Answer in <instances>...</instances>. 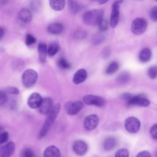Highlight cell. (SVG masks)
Listing matches in <instances>:
<instances>
[{
    "mask_svg": "<svg viewBox=\"0 0 157 157\" xmlns=\"http://www.w3.org/2000/svg\"><path fill=\"white\" fill-rule=\"evenodd\" d=\"M60 108H61L60 104H57L55 105H54L52 109V110L48 112V113L47 114V118L40 129V131L39 133V135H38L39 139H42L47 134V132L52 126L53 124L54 123L56 120V118L57 117L59 112Z\"/></svg>",
    "mask_w": 157,
    "mask_h": 157,
    "instance_id": "6da1fadb",
    "label": "cell"
},
{
    "mask_svg": "<svg viewBox=\"0 0 157 157\" xmlns=\"http://www.w3.org/2000/svg\"><path fill=\"white\" fill-rule=\"evenodd\" d=\"M104 10L102 9H93L86 12L82 17L83 22L89 26L98 25L103 18Z\"/></svg>",
    "mask_w": 157,
    "mask_h": 157,
    "instance_id": "7a4b0ae2",
    "label": "cell"
},
{
    "mask_svg": "<svg viewBox=\"0 0 157 157\" xmlns=\"http://www.w3.org/2000/svg\"><path fill=\"white\" fill-rule=\"evenodd\" d=\"M148 22L145 18H136L133 20L131 26V29L135 35H140L147 29Z\"/></svg>",
    "mask_w": 157,
    "mask_h": 157,
    "instance_id": "3957f363",
    "label": "cell"
},
{
    "mask_svg": "<svg viewBox=\"0 0 157 157\" xmlns=\"http://www.w3.org/2000/svg\"><path fill=\"white\" fill-rule=\"evenodd\" d=\"M37 77L38 74L36 71L31 69H27L25 71L21 77L23 85L26 88L31 87L36 83Z\"/></svg>",
    "mask_w": 157,
    "mask_h": 157,
    "instance_id": "277c9868",
    "label": "cell"
},
{
    "mask_svg": "<svg viewBox=\"0 0 157 157\" xmlns=\"http://www.w3.org/2000/svg\"><path fill=\"white\" fill-rule=\"evenodd\" d=\"M124 128L126 131L131 134L137 132L140 128V122L134 117L127 118L124 121Z\"/></svg>",
    "mask_w": 157,
    "mask_h": 157,
    "instance_id": "5b68a950",
    "label": "cell"
},
{
    "mask_svg": "<svg viewBox=\"0 0 157 157\" xmlns=\"http://www.w3.org/2000/svg\"><path fill=\"white\" fill-rule=\"evenodd\" d=\"M83 100L84 103L88 105H95L99 107H102L106 104V101L103 98L91 94L85 96Z\"/></svg>",
    "mask_w": 157,
    "mask_h": 157,
    "instance_id": "8992f818",
    "label": "cell"
},
{
    "mask_svg": "<svg viewBox=\"0 0 157 157\" xmlns=\"http://www.w3.org/2000/svg\"><path fill=\"white\" fill-rule=\"evenodd\" d=\"M83 107V103L80 101H69L64 105V108L67 113L70 115H75L77 114Z\"/></svg>",
    "mask_w": 157,
    "mask_h": 157,
    "instance_id": "52a82bcc",
    "label": "cell"
},
{
    "mask_svg": "<svg viewBox=\"0 0 157 157\" xmlns=\"http://www.w3.org/2000/svg\"><path fill=\"white\" fill-rule=\"evenodd\" d=\"M150 101L143 94L132 96L127 101L128 105H139L141 107H147L150 105Z\"/></svg>",
    "mask_w": 157,
    "mask_h": 157,
    "instance_id": "ba28073f",
    "label": "cell"
},
{
    "mask_svg": "<svg viewBox=\"0 0 157 157\" xmlns=\"http://www.w3.org/2000/svg\"><path fill=\"white\" fill-rule=\"evenodd\" d=\"M120 1H114L112 7V12L110 18V25L112 28H115L119 21L120 17Z\"/></svg>",
    "mask_w": 157,
    "mask_h": 157,
    "instance_id": "9c48e42d",
    "label": "cell"
},
{
    "mask_svg": "<svg viewBox=\"0 0 157 157\" xmlns=\"http://www.w3.org/2000/svg\"><path fill=\"white\" fill-rule=\"evenodd\" d=\"M99 123V118L95 114L88 115L83 121V126L87 131L94 129Z\"/></svg>",
    "mask_w": 157,
    "mask_h": 157,
    "instance_id": "30bf717a",
    "label": "cell"
},
{
    "mask_svg": "<svg viewBox=\"0 0 157 157\" xmlns=\"http://www.w3.org/2000/svg\"><path fill=\"white\" fill-rule=\"evenodd\" d=\"M15 149V145L13 142H9L0 146V157H11Z\"/></svg>",
    "mask_w": 157,
    "mask_h": 157,
    "instance_id": "8fae6325",
    "label": "cell"
},
{
    "mask_svg": "<svg viewBox=\"0 0 157 157\" xmlns=\"http://www.w3.org/2000/svg\"><path fill=\"white\" fill-rule=\"evenodd\" d=\"M72 149L76 155L82 156L86 153L88 147L84 141L78 140L74 142L72 145Z\"/></svg>",
    "mask_w": 157,
    "mask_h": 157,
    "instance_id": "7c38bea8",
    "label": "cell"
},
{
    "mask_svg": "<svg viewBox=\"0 0 157 157\" xmlns=\"http://www.w3.org/2000/svg\"><path fill=\"white\" fill-rule=\"evenodd\" d=\"M53 101L50 98H46L42 99L39 108V111L43 115H47L53 108Z\"/></svg>",
    "mask_w": 157,
    "mask_h": 157,
    "instance_id": "4fadbf2b",
    "label": "cell"
},
{
    "mask_svg": "<svg viewBox=\"0 0 157 157\" xmlns=\"http://www.w3.org/2000/svg\"><path fill=\"white\" fill-rule=\"evenodd\" d=\"M42 99V96L38 93H33L28 99V105L31 109L38 108Z\"/></svg>",
    "mask_w": 157,
    "mask_h": 157,
    "instance_id": "5bb4252c",
    "label": "cell"
},
{
    "mask_svg": "<svg viewBox=\"0 0 157 157\" xmlns=\"http://www.w3.org/2000/svg\"><path fill=\"white\" fill-rule=\"evenodd\" d=\"M18 18L24 23H29L33 19L31 11L28 8H23L18 12Z\"/></svg>",
    "mask_w": 157,
    "mask_h": 157,
    "instance_id": "9a60e30c",
    "label": "cell"
},
{
    "mask_svg": "<svg viewBox=\"0 0 157 157\" xmlns=\"http://www.w3.org/2000/svg\"><path fill=\"white\" fill-rule=\"evenodd\" d=\"M87 72L83 69L78 70L73 77V82L76 84H80L83 82L87 78Z\"/></svg>",
    "mask_w": 157,
    "mask_h": 157,
    "instance_id": "2e32d148",
    "label": "cell"
},
{
    "mask_svg": "<svg viewBox=\"0 0 157 157\" xmlns=\"http://www.w3.org/2000/svg\"><path fill=\"white\" fill-rule=\"evenodd\" d=\"M60 151L55 146L47 147L44 151V157H60Z\"/></svg>",
    "mask_w": 157,
    "mask_h": 157,
    "instance_id": "e0dca14e",
    "label": "cell"
},
{
    "mask_svg": "<svg viewBox=\"0 0 157 157\" xmlns=\"http://www.w3.org/2000/svg\"><path fill=\"white\" fill-rule=\"evenodd\" d=\"M37 50L40 61L41 63H44L46 60L47 55V47L46 44L44 42H40L37 46Z\"/></svg>",
    "mask_w": 157,
    "mask_h": 157,
    "instance_id": "ac0fdd59",
    "label": "cell"
},
{
    "mask_svg": "<svg viewBox=\"0 0 157 157\" xmlns=\"http://www.w3.org/2000/svg\"><path fill=\"white\" fill-rule=\"evenodd\" d=\"M151 56V51L149 48L145 47L142 48L139 55V59L142 63L148 62Z\"/></svg>",
    "mask_w": 157,
    "mask_h": 157,
    "instance_id": "d6986e66",
    "label": "cell"
},
{
    "mask_svg": "<svg viewBox=\"0 0 157 157\" xmlns=\"http://www.w3.org/2000/svg\"><path fill=\"white\" fill-rule=\"evenodd\" d=\"M63 26L60 23H53L50 24L47 27V31L53 34H58L63 32Z\"/></svg>",
    "mask_w": 157,
    "mask_h": 157,
    "instance_id": "ffe728a7",
    "label": "cell"
},
{
    "mask_svg": "<svg viewBox=\"0 0 157 157\" xmlns=\"http://www.w3.org/2000/svg\"><path fill=\"white\" fill-rule=\"evenodd\" d=\"M66 1L64 0L55 1V0H50L49 1V4L52 9L56 11H60L63 10L65 6Z\"/></svg>",
    "mask_w": 157,
    "mask_h": 157,
    "instance_id": "44dd1931",
    "label": "cell"
},
{
    "mask_svg": "<svg viewBox=\"0 0 157 157\" xmlns=\"http://www.w3.org/2000/svg\"><path fill=\"white\" fill-rule=\"evenodd\" d=\"M117 144V140L114 137H110L107 138L103 144L104 149L105 151H110L112 150L115 146Z\"/></svg>",
    "mask_w": 157,
    "mask_h": 157,
    "instance_id": "7402d4cb",
    "label": "cell"
},
{
    "mask_svg": "<svg viewBox=\"0 0 157 157\" xmlns=\"http://www.w3.org/2000/svg\"><path fill=\"white\" fill-rule=\"evenodd\" d=\"M59 50V45L56 42L50 44L47 47V54L50 56L55 55Z\"/></svg>",
    "mask_w": 157,
    "mask_h": 157,
    "instance_id": "603a6c76",
    "label": "cell"
},
{
    "mask_svg": "<svg viewBox=\"0 0 157 157\" xmlns=\"http://www.w3.org/2000/svg\"><path fill=\"white\" fill-rule=\"evenodd\" d=\"M68 6L71 12L73 13H77L82 9V6H80V4L74 1H69Z\"/></svg>",
    "mask_w": 157,
    "mask_h": 157,
    "instance_id": "cb8c5ba5",
    "label": "cell"
},
{
    "mask_svg": "<svg viewBox=\"0 0 157 157\" xmlns=\"http://www.w3.org/2000/svg\"><path fill=\"white\" fill-rule=\"evenodd\" d=\"M119 68V64L117 61L111 62L105 69V73L107 74H113L116 72Z\"/></svg>",
    "mask_w": 157,
    "mask_h": 157,
    "instance_id": "d4e9b609",
    "label": "cell"
},
{
    "mask_svg": "<svg viewBox=\"0 0 157 157\" xmlns=\"http://www.w3.org/2000/svg\"><path fill=\"white\" fill-rule=\"evenodd\" d=\"M129 78H130V76L129 73L124 71L121 72L118 75L117 78V81L118 83L123 84L126 83L129 80Z\"/></svg>",
    "mask_w": 157,
    "mask_h": 157,
    "instance_id": "484cf974",
    "label": "cell"
},
{
    "mask_svg": "<svg viewBox=\"0 0 157 157\" xmlns=\"http://www.w3.org/2000/svg\"><path fill=\"white\" fill-rule=\"evenodd\" d=\"M104 35L102 33H98L95 34L92 39V43L94 45H98L101 43L104 40Z\"/></svg>",
    "mask_w": 157,
    "mask_h": 157,
    "instance_id": "4316f807",
    "label": "cell"
},
{
    "mask_svg": "<svg viewBox=\"0 0 157 157\" xmlns=\"http://www.w3.org/2000/svg\"><path fill=\"white\" fill-rule=\"evenodd\" d=\"M147 74L151 79H155L157 77V66H152L148 69Z\"/></svg>",
    "mask_w": 157,
    "mask_h": 157,
    "instance_id": "83f0119b",
    "label": "cell"
},
{
    "mask_svg": "<svg viewBox=\"0 0 157 157\" xmlns=\"http://www.w3.org/2000/svg\"><path fill=\"white\" fill-rule=\"evenodd\" d=\"M58 66L63 69H67L71 67L70 63L64 58H61L58 61Z\"/></svg>",
    "mask_w": 157,
    "mask_h": 157,
    "instance_id": "f1b7e54d",
    "label": "cell"
},
{
    "mask_svg": "<svg viewBox=\"0 0 157 157\" xmlns=\"http://www.w3.org/2000/svg\"><path fill=\"white\" fill-rule=\"evenodd\" d=\"M98 25L99 26V30L103 32V31L107 30L108 27H109V23L106 19L103 18L101 19V20L99 21V23H98Z\"/></svg>",
    "mask_w": 157,
    "mask_h": 157,
    "instance_id": "f546056e",
    "label": "cell"
},
{
    "mask_svg": "<svg viewBox=\"0 0 157 157\" xmlns=\"http://www.w3.org/2000/svg\"><path fill=\"white\" fill-rule=\"evenodd\" d=\"M20 157H34V153L31 148H26L21 152Z\"/></svg>",
    "mask_w": 157,
    "mask_h": 157,
    "instance_id": "4dcf8cb0",
    "label": "cell"
},
{
    "mask_svg": "<svg viewBox=\"0 0 157 157\" xmlns=\"http://www.w3.org/2000/svg\"><path fill=\"white\" fill-rule=\"evenodd\" d=\"M115 157H129V151L126 148H121L116 152Z\"/></svg>",
    "mask_w": 157,
    "mask_h": 157,
    "instance_id": "1f68e13d",
    "label": "cell"
},
{
    "mask_svg": "<svg viewBox=\"0 0 157 157\" xmlns=\"http://www.w3.org/2000/svg\"><path fill=\"white\" fill-rule=\"evenodd\" d=\"M36 38L30 34H27L25 38V44L28 46H30L36 42Z\"/></svg>",
    "mask_w": 157,
    "mask_h": 157,
    "instance_id": "d6a6232c",
    "label": "cell"
},
{
    "mask_svg": "<svg viewBox=\"0 0 157 157\" xmlns=\"http://www.w3.org/2000/svg\"><path fill=\"white\" fill-rule=\"evenodd\" d=\"M150 18L154 21H157V6H154L150 11Z\"/></svg>",
    "mask_w": 157,
    "mask_h": 157,
    "instance_id": "836d02e7",
    "label": "cell"
},
{
    "mask_svg": "<svg viewBox=\"0 0 157 157\" xmlns=\"http://www.w3.org/2000/svg\"><path fill=\"white\" fill-rule=\"evenodd\" d=\"M9 139V134L6 131L0 132V145L6 143Z\"/></svg>",
    "mask_w": 157,
    "mask_h": 157,
    "instance_id": "e575fe53",
    "label": "cell"
},
{
    "mask_svg": "<svg viewBox=\"0 0 157 157\" xmlns=\"http://www.w3.org/2000/svg\"><path fill=\"white\" fill-rule=\"evenodd\" d=\"M150 132L151 137L154 139L157 140V124H155L151 126Z\"/></svg>",
    "mask_w": 157,
    "mask_h": 157,
    "instance_id": "d590c367",
    "label": "cell"
},
{
    "mask_svg": "<svg viewBox=\"0 0 157 157\" xmlns=\"http://www.w3.org/2000/svg\"><path fill=\"white\" fill-rule=\"evenodd\" d=\"M40 6H41L40 2L38 1H33L31 2V7L32 9L34 11H38V10H39L40 9Z\"/></svg>",
    "mask_w": 157,
    "mask_h": 157,
    "instance_id": "8d00e7d4",
    "label": "cell"
},
{
    "mask_svg": "<svg viewBox=\"0 0 157 157\" xmlns=\"http://www.w3.org/2000/svg\"><path fill=\"white\" fill-rule=\"evenodd\" d=\"M7 97L6 96V94L4 92L1 91H0V106L6 104L7 102Z\"/></svg>",
    "mask_w": 157,
    "mask_h": 157,
    "instance_id": "74e56055",
    "label": "cell"
},
{
    "mask_svg": "<svg viewBox=\"0 0 157 157\" xmlns=\"http://www.w3.org/2000/svg\"><path fill=\"white\" fill-rule=\"evenodd\" d=\"M6 91L8 93H10V94H18L19 93V90L16 87H9L6 89Z\"/></svg>",
    "mask_w": 157,
    "mask_h": 157,
    "instance_id": "f35d334b",
    "label": "cell"
},
{
    "mask_svg": "<svg viewBox=\"0 0 157 157\" xmlns=\"http://www.w3.org/2000/svg\"><path fill=\"white\" fill-rule=\"evenodd\" d=\"M136 157H151V155L147 151H142L139 153Z\"/></svg>",
    "mask_w": 157,
    "mask_h": 157,
    "instance_id": "ab89813d",
    "label": "cell"
},
{
    "mask_svg": "<svg viewBox=\"0 0 157 157\" xmlns=\"http://www.w3.org/2000/svg\"><path fill=\"white\" fill-rule=\"evenodd\" d=\"M131 96H132V95L129 93H123L121 96V97L123 99H126V100H127V101L131 98Z\"/></svg>",
    "mask_w": 157,
    "mask_h": 157,
    "instance_id": "60d3db41",
    "label": "cell"
},
{
    "mask_svg": "<svg viewBox=\"0 0 157 157\" xmlns=\"http://www.w3.org/2000/svg\"><path fill=\"white\" fill-rule=\"evenodd\" d=\"M4 35V30L3 28L0 27V40L2 39Z\"/></svg>",
    "mask_w": 157,
    "mask_h": 157,
    "instance_id": "b9f144b4",
    "label": "cell"
},
{
    "mask_svg": "<svg viewBox=\"0 0 157 157\" xmlns=\"http://www.w3.org/2000/svg\"><path fill=\"white\" fill-rule=\"evenodd\" d=\"M97 2L99 4H104V3H105V2H107V1H100V0H98V1H97Z\"/></svg>",
    "mask_w": 157,
    "mask_h": 157,
    "instance_id": "7bdbcfd3",
    "label": "cell"
},
{
    "mask_svg": "<svg viewBox=\"0 0 157 157\" xmlns=\"http://www.w3.org/2000/svg\"><path fill=\"white\" fill-rule=\"evenodd\" d=\"M2 128H1V127H0V131H1V130H2Z\"/></svg>",
    "mask_w": 157,
    "mask_h": 157,
    "instance_id": "ee69618b",
    "label": "cell"
},
{
    "mask_svg": "<svg viewBox=\"0 0 157 157\" xmlns=\"http://www.w3.org/2000/svg\"><path fill=\"white\" fill-rule=\"evenodd\" d=\"M156 157H157V153H156Z\"/></svg>",
    "mask_w": 157,
    "mask_h": 157,
    "instance_id": "f6af8a7d",
    "label": "cell"
}]
</instances>
